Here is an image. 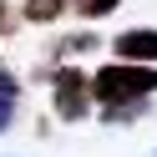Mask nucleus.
<instances>
[{
    "label": "nucleus",
    "instance_id": "nucleus-1",
    "mask_svg": "<svg viewBox=\"0 0 157 157\" xmlns=\"http://www.w3.org/2000/svg\"><path fill=\"white\" fill-rule=\"evenodd\" d=\"M96 101H106L112 112H122V101H142L157 91V66H132V61H112L91 76Z\"/></svg>",
    "mask_w": 157,
    "mask_h": 157
},
{
    "label": "nucleus",
    "instance_id": "nucleus-2",
    "mask_svg": "<svg viewBox=\"0 0 157 157\" xmlns=\"http://www.w3.org/2000/svg\"><path fill=\"white\" fill-rule=\"evenodd\" d=\"M51 86H56V117L61 122H81L86 117V96H96L91 86H86V71H76V66H56L51 71Z\"/></svg>",
    "mask_w": 157,
    "mask_h": 157
},
{
    "label": "nucleus",
    "instance_id": "nucleus-3",
    "mask_svg": "<svg viewBox=\"0 0 157 157\" xmlns=\"http://www.w3.org/2000/svg\"><path fill=\"white\" fill-rule=\"evenodd\" d=\"M112 51L132 66H147V61H157V31H122L112 41Z\"/></svg>",
    "mask_w": 157,
    "mask_h": 157
},
{
    "label": "nucleus",
    "instance_id": "nucleus-4",
    "mask_svg": "<svg viewBox=\"0 0 157 157\" xmlns=\"http://www.w3.org/2000/svg\"><path fill=\"white\" fill-rule=\"evenodd\" d=\"M15 106H21V81H15V76L0 66V132L15 122Z\"/></svg>",
    "mask_w": 157,
    "mask_h": 157
},
{
    "label": "nucleus",
    "instance_id": "nucleus-5",
    "mask_svg": "<svg viewBox=\"0 0 157 157\" xmlns=\"http://www.w3.org/2000/svg\"><path fill=\"white\" fill-rule=\"evenodd\" d=\"M61 5L66 0H25V21H56V15H61Z\"/></svg>",
    "mask_w": 157,
    "mask_h": 157
},
{
    "label": "nucleus",
    "instance_id": "nucleus-6",
    "mask_svg": "<svg viewBox=\"0 0 157 157\" xmlns=\"http://www.w3.org/2000/svg\"><path fill=\"white\" fill-rule=\"evenodd\" d=\"M122 0H76V15L81 21H96V15H112Z\"/></svg>",
    "mask_w": 157,
    "mask_h": 157
},
{
    "label": "nucleus",
    "instance_id": "nucleus-7",
    "mask_svg": "<svg viewBox=\"0 0 157 157\" xmlns=\"http://www.w3.org/2000/svg\"><path fill=\"white\" fill-rule=\"evenodd\" d=\"M91 46H96V36L86 31V36H71V41H61V51H91Z\"/></svg>",
    "mask_w": 157,
    "mask_h": 157
},
{
    "label": "nucleus",
    "instance_id": "nucleus-8",
    "mask_svg": "<svg viewBox=\"0 0 157 157\" xmlns=\"http://www.w3.org/2000/svg\"><path fill=\"white\" fill-rule=\"evenodd\" d=\"M10 25H15V21H10V5H5V0H0V36L10 31Z\"/></svg>",
    "mask_w": 157,
    "mask_h": 157
}]
</instances>
